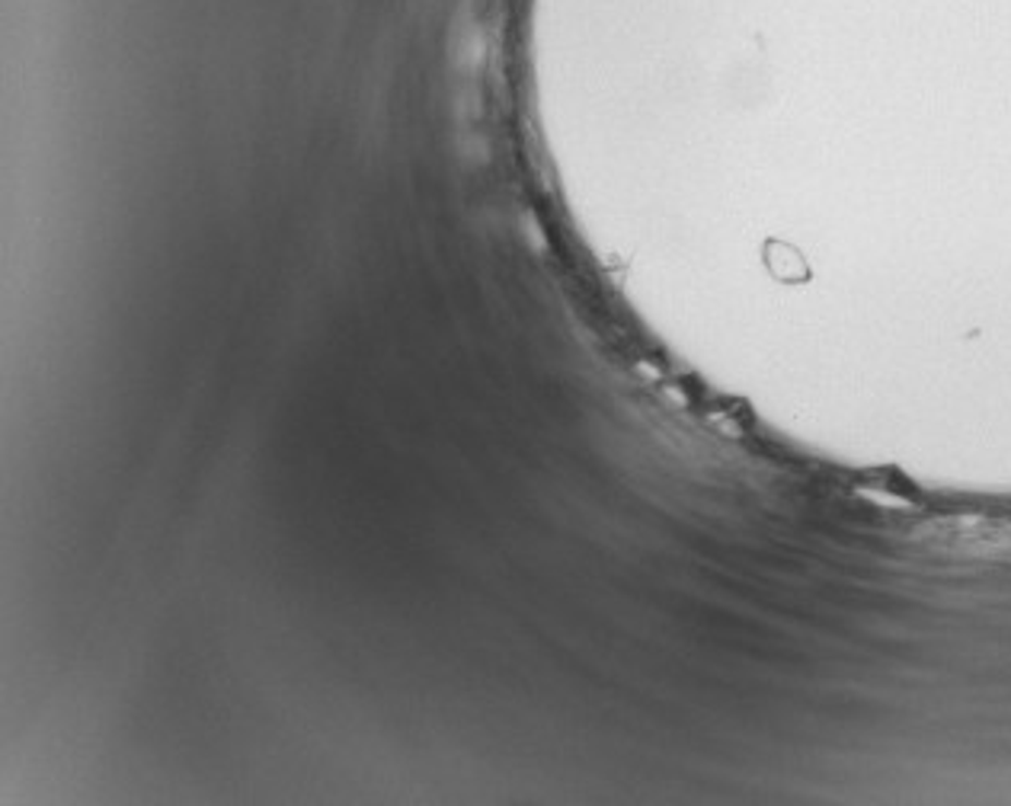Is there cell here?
Returning <instances> with one entry per match:
<instances>
[{
	"label": "cell",
	"mask_w": 1011,
	"mask_h": 806,
	"mask_svg": "<svg viewBox=\"0 0 1011 806\" xmlns=\"http://www.w3.org/2000/svg\"><path fill=\"white\" fill-rule=\"evenodd\" d=\"M766 266H769V273L778 282H810V266H807L804 253L797 246L784 243V240H769L766 243Z\"/></svg>",
	"instance_id": "cell-1"
}]
</instances>
